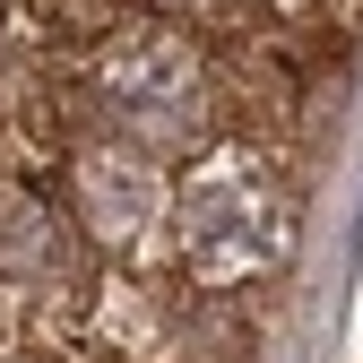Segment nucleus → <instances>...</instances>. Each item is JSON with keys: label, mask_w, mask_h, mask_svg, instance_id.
<instances>
[{"label": "nucleus", "mask_w": 363, "mask_h": 363, "mask_svg": "<svg viewBox=\"0 0 363 363\" xmlns=\"http://www.w3.org/2000/svg\"><path fill=\"white\" fill-rule=\"evenodd\" d=\"M277 9H294V0H277Z\"/></svg>", "instance_id": "20e7f679"}, {"label": "nucleus", "mask_w": 363, "mask_h": 363, "mask_svg": "<svg viewBox=\"0 0 363 363\" xmlns=\"http://www.w3.org/2000/svg\"><path fill=\"white\" fill-rule=\"evenodd\" d=\"M147 9H164V18H208V9H225V0H147Z\"/></svg>", "instance_id": "7ed1b4c3"}, {"label": "nucleus", "mask_w": 363, "mask_h": 363, "mask_svg": "<svg viewBox=\"0 0 363 363\" xmlns=\"http://www.w3.org/2000/svg\"><path fill=\"white\" fill-rule=\"evenodd\" d=\"M173 251L199 286H251L286 259V208L251 164H208L173 199Z\"/></svg>", "instance_id": "f03ea898"}, {"label": "nucleus", "mask_w": 363, "mask_h": 363, "mask_svg": "<svg viewBox=\"0 0 363 363\" xmlns=\"http://www.w3.org/2000/svg\"><path fill=\"white\" fill-rule=\"evenodd\" d=\"M86 104H96V121L121 147L173 156V147H191L199 121H208V78H199V52L182 43V26L139 18V26H121V35L96 43V61H86Z\"/></svg>", "instance_id": "f257e3e1"}]
</instances>
